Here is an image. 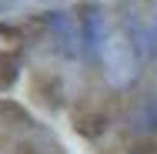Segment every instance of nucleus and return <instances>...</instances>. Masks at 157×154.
I'll return each instance as SVG.
<instances>
[{"label": "nucleus", "mask_w": 157, "mask_h": 154, "mask_svg": "<svg viewBox=\"0 0 157 154\" xmlns=\"http://www.w3.org/2000/svg\"><path fill=\"white\" fill-rule=\"evenodd\" d=\"M50 30L57 37V47L67 57H77L84 54V37H80V24L70 17V14H50Z\"/></svg>", "instance_id": "obj_1"}, {"label": "nucleus", "mask_w": 157, "mask_h": 154, "mask_svg": "<svg viewBox=\"0 0 157 154\" xmlns=\"http://www.w3.org/2000/svg\"><path fill=\"white\" fill-rule=\"evenodd\" d=\"M80 37H84V54L97 61L104 54V44H107V27H104V17L97 10L84 14V24H80Z\"/></svg>", "instance_id": "obj_2"}]
</instances>
